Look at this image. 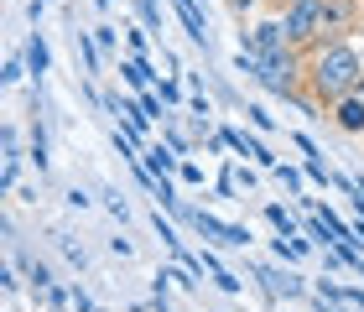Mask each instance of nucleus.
<instances>
[{
	"mask_svg": "<svg viewBox=\"0 0 364 312\" xmlns=\"http://www.w3.org/2000/svg\"><path fill=\"white\" fill-rule=\"evenodd\" d=\"M359 84H364V63L354 47H343V42L318 47V58H312V94H318V104H338Z\"/></svg>",
	"mask_w": 364,
	"mask_h": 312,
	"instance_id": "obj_1",
	"label": "nucleus"
},
{
	"mask_svg": "<svg viewBox=\"0 0 364 312\" xmlns=\"http://www.w3.org/2000/svg\"><path fill=\"white\" fill-rule=\"evenodd\" d=\"M343 6H328V0H291L287 16H281V26H287L291 42H307L312 31H323L328 21H338Z\"/></svg>",
	"mask_w": 364,
	"mask_h": 312,
	"instance_id": "obj_2",
	"label": "nucleus"
},
{
	"mask_svg": "<svg viewBox=\"0 0 364 312\" xmlns=\"http://www.w3.org/2000/svg\"><path fill=\"white\" fill-rule=\"evenodd\" d=\"M255 78H260V84H266L271 94H281V99H287V94L296 89V78H302V68H296V53L287 47V53L260 58V63H255Z\"/></svg>",
	"mask_w": 364,
	"mask_h": 312,
	"instance_id": "obj_3",
	"label": "nucleus"
},
{
	"mask_svg": "<svg viewBox=\"0 0 364 312\" xmlns=\"http://www.w3.org/2000/svg\"><path fill=\"white\" fill-rule=\"evenodd\" d=\"M245 47H250L255 58H271V53H287L291 37H287V26H281V21H260V26L250 31V42H245Z\"/></svg>",
	"mask_w": 364,
	"mask_h": 312,
	"instance_id": "obj_4",
	"label": "nucleus"
},
{
	"mask_svg": "<svg viewBox=\"0 0 364 312\" xmlns=\"http://www.w3.org/2000/svg\"><path fill=\"white\" fill-rule=\"evenodd\" d=\"M255 281H266L271 297H302V276H291V271H281V266H255Z\"/></svg>",
	"mask_w": 364,
	"mask_h": 312,
	"instance_id": "obj_5",
	"label": "nucleus"
},
{
	"mask_svg": "<svg viewBox=\"0 0 364 312\" xmlns=\"http://www.w3.org/2000/svg\"><path fill=\"white\" fill-rule=\"evenodd\" d=\"M333 120H338V130H349V136H364V94H343L333 104Z\"/></svg>",
	"mask_w": 364,
	"mask_h": 312,
	"instance_id": "obj_6",
	"label": "nucleus"
},
{
	"mask_svg": "<svg viewBox=\"0 0 364 312\" xmlns=\"http://www.w3.org/2000/svg\"><path fill=\"white\" fill-rule=\"evenodd\" d=\"M172 11H177V21L188 26V37L198 47H208V21H203V11H198V0H172Z\"/></svg>",
	"mask_w": 364,
	"mask_h": 312,
	"instance_id": "obj_7",
	"label": "nucleus"
},
{
	"mask_svg": "<svg viewBox=\"0 0 364 312\" xmlns=\"http://www.w3.org/2000/svg\"><path fill=\"white\" fill-rule=\"evenodd\" d=\"M120 73H125L130 89H151V84H161V73H151V63H146V58H125Z\"/></svg>",
	"mask_w": 364,
	"mask_h": 312,
	"instance_id": "obj_8",
	"label": "nucleus"
},
{
	"mask_svg": "<svg viewBox=\"0 0 364 312\" xmlns=\"http://www.w3.org/2000/svg\"><path fill=\"white\" fill-rule=\"evenodd\" d=\"M146 167H151V177H167V172L182 167V156L172 151V146H151V151H146Z\"/></svg>",
	"mask_w": 364,
	"mask_h": 312,
	"instance_id": "obj_9",
	"label": "nucleus"
},
{
	"mask_svg": "<svg viewBox=\"0 0 364 312\" xmlns=\"http://www.w3.org/2000/svg\"><path fill=\"white\" fill-rule=\"evenodd\" d=\"M73 42H78V53H84V73L99 78V73H105V63H99V42H94V31H73Z\"/></svg>",
	"mask_w": 364,
	"mask_h": 312,
	"instance_id": "obj_10",
	"label": "nucleus"
},
{
	"mask_svg": "<svg viewBox=\"0 0 364 312\" xmlns=\"http://www.w3.org/2000/svg\"><path fill=\"white\" fill-rule=\"evenodd\" d=\"M47 63H53V58H47V42H42V31H31V42H26V68L37 73V84H42Z\"/></svg>",
	"mask_w": 364,
	"mask_h": 312,
	"instance_id": "obj_11",
	"label": "nucleus"
},
{
	"mask_svg": "<svg viewBox=\"0 0 364 312\" xmlns=\"http://www.w3.org/2000/svg\"><path fill=\"white\" fill-rule=\"evenodd\" d=\"M136 11H141L146 31H161V0H136Z\"/></svg>",
	"mask_w": 364,
	"mask_h": 312,
	"instance_id": "obj_12",
	"label": "nucleus"
},
{
	"mask_svg": "<svg viewBox=\"0 0 364 312\" xmlns=\"http://www.w3.org/2000/svg\"><path fill=\"white\" fill-rule=\"evenodd\" d=\"M266 219H271V224H276V229H281V235H287V240L296 235V219H291V213L281 208V203H266Z\"/></svg>",
	"mask_w": 364,
	"mask_h": 312,
	"instance_id": "obj_13",
	"label": "nucleus"
},
{
	"mask_svg": "<svg viewBox=\"0 0 364 312\" xmlns=\"http://www.w3.org/2000/svg\"><path fill=\"white\" fill-rule=\"evenodd\" d=\"M161 104H167V99H156L151 89H141V114H146V120H167V109H161Z\"/></svg>",
	"mask_w": 364,
	"mask_h": 312,
	"instance_id": "obj_14",
	"label": "nucleus"
},
{
	"mask_svg": "<svg viewBox=\"0 0 364 312\" xmlns=\"http://www.w3.org/2000/svg\"><path fill=\"white\" fill-rule=\"evenodd\" d=\"M302 172L312 177V183H323V188H328V183H338V177H333V172L323 167V156H307V167H302Z\"/></svg>",
	"mask_w": 364,
	"mask_h": 312,
	"instance_id": "obj_15",
	"label": "nucleus"
},
{
	"mask_svg": "<svg viewBox=\"0 0 364 312\" xmlns=\"http://www.w3.org/2000/svg\"><path fill=\"white\" fill-rule=\"evenodd\" d=\"M31 68H26V58H6V73H0V78H6V84L16 89V84H21V78H26Z\"/></svg>",
	"mask_w": 364,
	"mask_h": 312,
	"instance_id": "obj_16",
	"label": "nucleus"
},
{
	"mask_svg": "<svg viewBox=\"0 0 364 312\" xmlns=\"http://www.w3.org/2000/svg\"><path fill=\"white\" fill-rule=\"evenodd\" d=\"M26 276H31V286H37V291H47V286H53V271H47L42 260H31V266H26Z\"/></svg>",
	"mask_w": 364,
	"mask_h": 312,
	"instance_id": "obj_17",
	"label": "nucleus"
},
{
	"mask_svg": "<svg viewBox=\"0 0 364 312\" xmlns=\"http://www.w3.org/2000/svg\"><path fill=\"white\" fill-rule=\"evenodd\" d=\"M213 286H219V291H229V297H240V286H245V281H240V276H229V271L219 266V271H213Z\"/></svg>",
	"mask_w": 364,
	"mask_h": 312,
	"instance_id": "obj_18",
	"label": "nucleus"
},
{
	"mask_svg": "<svg viewBox=\"0 0 364 312\" xmlns=\"http://www.w3.org/2000/svg\"><path fill=\"white\" fill-rule=\"evenodd\" d=\"M271 172L287 183V193H302V177H307V172H296V167H271Z\"/></svg>",
	"mask_w": 364,
	"mask_h": 312,
	"instance_id": "obj_19",
	"label": "nucleus"
},
{
	"mask_svg": "<svg viewBox=\"0 0 364 312\" xmlns=\"http://www.w3.org/2000/svg\"><path fill=\"white\" fill-rule=\"evenodd\" d=\"M245 114H250V125H255V130H271V125H276L266 104H245Z\"/></svg>",
	"mask_w": 364,
	"mask_h": 312,
	"instance_id": "obj_20",
	"label": "nucleus"
},
{
	"mask_svg": "<svg viewBox=\"0 0 364 312\" xmlns=\"http://www.w3.org/2000/svg\"><path fill=\"white\" fill-rule=\"evenodd\" d=\"M177 177H182L188 188H203V167H198V161H182V167H177Z\"/></svg>",
	"mask_w": 364,
	"mask_h": 312,
	"instance_id": "obj_21",
	"label": "nucleus"
},
{
	"mask_svg": "<svg viewBox=\"0 0 364 312\" xmlns=\"http://www.w3.org/2000/svg\"><path fill=\"white\" fill-rule=\"evenodd\" d=\"M42 302H47V307H68V302H73V291H63V286H47V291H42Z\"/></svg>",
	"mask_w": 364,
	"mask_h": 312,
	"instance_id": "obj_22",
	"label": "nucleus"
},
{
	"mask_svg": "<svg viewBox=\"0 0 364 312\" xmlns=\"http://www.w3.org/2000/svg\"><path fill=\"white\" fill-rule=\"evenodd\" d=\"M167 146H172V151H182V156H188V151H193V141H188V136H182V130H177V125H167Z\"/></svg>",
	"mask_w": 364,
	"mask_h": 312,
	"instance_id": "obj_23",
	"label": "nucleus"
},
{
	"mask_svg": "<svg viewBox=\"0 0 364 312\" xmlns=\"http://www.w3.org/2000/svg\"><path fill=\"white\" fill-rule=\"evenodd\" d=\"M94 42H99V53H109L114 47V26H94Z\"/></svg>",
	"mask_w": 364,
	"mask_h": 312,
	"instance_id": "obj_24",
	"label": "nucleus"
},
{
	"mask_svg": "<svg viewBox=\"0 0 364 312\" xmlns=\"http://www.w3.org/2000/svg\"><path fill=\"white\" fill-rule=\"evenodd\" d=\"M73 312H99V307L89 302V291H84V286H73Z\"/></svg>",
	"mask_w": 364,
	"mask_h": 312,
	"instance_id": "obj_25",
	"label": "nucleus"
},
{
	"mask_svg": "<svg viewBox=\"0 0 364 312\" xmlns=\"http://www.w3.org/2000/svg\"><path fill=\"white\" fill-rule=\"evenodd\" d=\"M63 255H68L73 266H84V260H89V255H84V244H73V240H63Z\"/></svg>",
	"mask_w": 364,
	"mask_h": 312,
	"instance_id": "obj_26",
	"label": "nucleus"
},
{
	"mask_svg": "<svg viewBox=\"0 0 364 312\" xmlns=\"http://www.w3.org/2000/svg\"><path fill=\"white\" fill-rule=\"evenodd\" d=\"M156 89H161V99H167V104H177V99H182V89L172 84V78H161V84H156Z\"/></svg>",
	"mask_w": 364,
	"mask_h": 312,
	"instance_id": "obj_27",
	"label": "nucleus"
},
{
	"mask_svg": "<svg viewBox=\"0 0 364 312\" xmlns=\"http://www.w3.org/2000/svg\"><path fill=\"white\" fill-rule=\"evenodd\" d=\"M130 58H146V31H130Z\"/></svg>",
	"mask_w": 364,
	"mask_h": 312,
	"instance_id": "obj_28",
	"label": "nucleus"
},
{
	"mask_svg": "<svg viewBox=\"0 0 364 312\" xmlns=\"http://www.w3.org/2000/svg\"><path fill=\"white\" fill-rule=\"evenodd\" d=\"M42 11H47V0H26V16H31V21H42Z\"/></svg>",
	"mask_w": 364,
	"mask_h": 312,
	"instance_id": "obj_29",
	"label": "nucleus"
},
{
	"mask_svg": "<svg viewBox=\"0 0 364 312\" xmlns=\"http://www.w3.org/2000/svg\"><path fill=\"white\" fill-rule=\"evenodd\" d=\"M94 6H99V11H109V6H114V0H94Z\"/></svg>",
	"mask_w": 364,
	"mask_h": 312,
	"instance_id": "obj_30",
	"label": "nucleus"
},
{
	"mask_svg": "<svg viewBox=\"0 0 364 312\" xmlns=\"http://www.w3.org/2000/svg\"><path fill=\"white\" fill-rule=\"evenodd\" d=\"M245 6H255V0H235V11H245Z\"/></svg>",
	"mask_w": 364,
	"mask_h": 312,
	"instance_id": "obj_31",
	"label": "nucleus"
},
{
	"mask_svg": "<svg viewBox=\"0 0 364 312\" xmlns=\"http://www.w3.org/2000/svg\"><path fill=\"white\" fill-rule=\"evenodd\" d=\"M354 94H364V84H359V89H354Z\"/></svg>",
	"mask_w": 364,
	"mask_h": 312,
	"instance_id": "obj_32",
	"label": "nucleus"
},
{
	"mask_svg": "<svg viewBox=\"0 0 364 312\" xmlns=\"http://www.w3.org/2000/svg\"><path fill=\"white\" fill-rule=\"evenodd\" d=\"M203 6H208V0H203Z\"/></svg>",
	"mask_w": 364,
	"mask_h": 312,
	"instance_id": "obj_33",
	"label": "nucleus"
}]
</instances>
